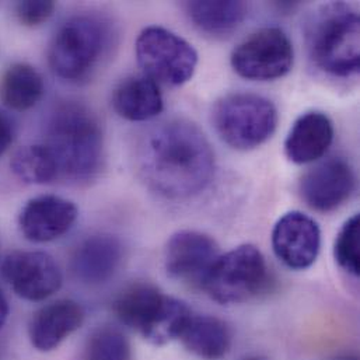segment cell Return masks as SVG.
<instances>
[{
	"label": "cell",
	"instance_id": "cell-1",
	"mask_svg": "<svg viewBox=\"0 0 360 360\" xmlns=\"http://www.w3.org/2000/svg\"><path fill=\"white\" fill-rule=\"evenodd\" d=\"M141 163L148 184L170 199L198 195L214 174L209 141L186 120H172L153 129L142 146Z\"/></svg>",
	"mask_w": 360,
	"mask_h": 360
},
{
	"label": "cell",
	"instance_id": "cell-2",
	"mask_svg": "<svg viewBox=\"0 0 360 360\" xmlns=\"http://www.w3.org/2000/svg\"><path fill=\"white\" fill-rule=\"evenodd\" d=\"M45 146L59 176L72 181L93 180L101 169L104 139L97 117L83 104L66 101L53 111Z\"/></svg>",
	"mask_w": 360,
	"mask_h": 360
},
{
	"label": "cell",
	"instance_id": "cell-3",
	"mask_svg": "<svg viewBox=\"0 0 360 360\" xmlns=\"http://www.w3.org/2000/svg\"><path fill=\"white\" fill-rule=\"evenodd\" d=\"M359 14L344 1L320 6L306 25V44L311 60L334 77L348 79L359 73Z\"/></svg>",
	"mask_w": 360,
	"mask_h": 360
},
{
	"label": "cell",
	"instance_id": "cell-4",
	"mask_svg": "<svg viewBox=\"0 0 360 360\" xmlns=\"http://www.w3.org/2000/svg\"><path fill=\"white\" fill-rule=\"evenodd\" d=\"M114 313L122 324L153 345L179 340L192 314L184 302L167 296L149 282L127 286L114 302Z\"/></svg>",
	"mask_w": 360,
	"mask_h": 360
},
{
	"label": "cell",
	"instance_id": "cell-5",
	"mask_svg": "<svg viewBox=\"0 0 360 360\" xmlns=\"http://www.w3.org/2000/svg\"><path fill=\"white\" fill-rule=\"evenodd\" d=\"M111 45L108 22L96 15H76L63 22L49 48V65L68 82L91 76Z\"/></svg>",
	"mask_w": 360,
	"mask_h": 360
},
{
	"label": "cell",
	"instance_id": "cell-6",
	"mask_svg": "<svg viewBox=\"0 0 360 360\" xmlns=\"http://www.w3.org/2000/svg\"><path fill=\"white\" fill-rule=\"evenodd\" d=\"M275 104L254 93H231L213 107L212 121L220 139L236 150H252L264 145L278 127Z\"/></svg>",
	"mask_w": 360,
	"mask_h": 360
},
{
	"label": "cell",
	"instance_id": "cell-7",
	"mask_svg": "<svg viewBox=\"0 0 360 360\" xmlns=\"http://www.w3.org/2000/svg\"><path fill=\"white\" fill-rule=\"evenodd\" d=\"M272 283L262 252L255 245L244 244L219 257L203 290L220 304H241L268 292Z\"/></svg>",
	"mask_w": 360,
	"mask_h": 360
},
{
	"label": "cell",
	"instance_id": "cell-8",
	"mask_svg": "<svg viewBox=\"0 0 360 360\" xmlns=\"http://www.w3.org/2000/svg\"><path fill=\"white\" fill-rule=\"evenodd\" d=\"M135 49L145 76L158 84L182 86L192 79L198 66L195 48L165 27H146L139 34Z\"/></svg>",
	"mask_w": 360,
	"mask_h": 360
},
{
	"label": "cell",
	"instance_id": "cell-9",
	"mask_svg": "<svg viewBox=\"0 0 360 360\" xmlns=\"http://www.w3.org/2000/svg\"><path fill=\"white\" fill-rule=\"evenodd\" d=\"M293 60V44L278 27H265L250 34L236 46L230 58L234 72L252 82H271L286 76Z\"/></svg>",
	"mask_w": 360,
	"mask_h": 360
},
{
	"label": "cell",
	"instance_id": "cell-10",
	"mask_svg": "<svg viewBox=\"0 0 360 360\" xmlns=\"http://www.w3.org/2000/svg\"><path fill=\"white\" fill-rule=\"evenodd\" d=\"M14 293L30 302L51 297L62 286V272L55 259L42 251H14L0 266Z\"/></svg>",
	"mask_w": 360,
	"mask_h": 360
},
{
	"label": "cell",
	"instance_id": "cell-11",
	"mask_svg": "<svg viewBox=\"0 0 360 360\" xmlns=\"http://www.w3.org/2000/svg\"><path fill=\"white\" fill-rule=\"evenodd\" d=\"M219 257V245L210 236L195 230H182L173 234L167 243L165 266L172 279L203 289Z\"/></svg>",
	"mask_w": 360,
	"mask_h": 360
},
{
	"label": "cell",
	"instance_id": "cell-12",
	"mask_svg": "<svg viewBox=\"0 0 360 360\" xmlns=\"http://www.w3.org/2000/svg\"><path fill=\"white\" fill-rule=\"evenodd\" d=\"M320 247V227L313 217L303 212H288L274 226V252L290 269L310 268L319 257Z\"/></svg>",
	"mask_w": 360,
	"mask_h": 360
},
{
	"label": "cell",
	"instance_id": "cell-13",
	"mask_svg": "<svg viewBox=\"0 0 360 360\" xmlns=\"http://www.w3.org/2000/svg\"><path fill=\"white\" fill-rule=\"evenodd\" d=\"M355 185L356 177L351 165L342 158H331L303 176L300 195L313 210L330 213L351 198Z\"/></svg>",
	"mask_w": 360,
	"mask_h": 360
},
{
	"label": "cell",
	"instance_id": "cell-14",
	"mask_svg": "<svg viewBox=\"0 0 360 360\" xmlns=\"http://www.w3.org/2000/svg\"><path fill=\"white\" fill-rule=\"evenodd\" d=\"M77 219L73 202L55 195H42L28 200L20 213V229L34 243L53 241L66 234Z\"/></svg>",
	"mask_w": 360,
	"mask_h": 360
},
{
	"label": "cell",
	"instance_id": "cell-15",
	"mask_svg": "<svg viewBox=\"0 0 360 360\" xmlns=\"http://www.w3.org/2000/svg\"><path fill=\"white\" fill-rule=\"evenodd\" d=\"M124 259L121 241L110 234L87 237L75 250L70 261L72 274L86 285H103L120 269Z\"/></svg>",
	"mask_w": 360,
	"mask_h": 360
},
{
	"label": "cell",
	"instance_id": "cell-16",
	"mask_svg": "<svg viewBox=\"0 0 360 360\" xmlns=\"http://www.w3.org/2000/svg\"><path fill=\"white\" fill-rule=\"evenodd\" d=\"M84 321V310L75 300H56L41 307L31 319L28 334L32 347L39 352L56 349Z\"/></svg>",
	"mask_w": 360,
	"mask_h": 360
},
{
	"label": "cell",
	"instance_id": "cell-17",
	"mask_svg": "<svg viewBox=\"0 0 360 360\" xmlns=\"http://www.w3.org/2000/svg\"><path fill=\"white\" fill-rule=\"evenodd\" d=\"M334 124L320 111L300 115L290 128L285 141V153L296 165H309L320 160L334 142Z\"/></svg>",
	"mask_w": 360,
	"mask_h": 360
},
{
	"label": "cell",
	"instance_id": "cell-18",
	"mask_svg": "<svg viewBox=\"0 0 360 360\" xmlns=\"http://www.w3.org/2000/svg\"><path fill=\"white\" fill-rule=\"evenodd\" d=\"M115 112L134 122H143L162 114L165 103L159 84L150 77L132 76L120 83L112 94Z\"/></svg>",
	"mask_w": 360,
	"mask_h": 360
},
{
	"label": "cell",
	"instance_id": "cell-19",
	"mask_svg": "<svg viewBox=\"0 0 360 360\" xmlns=\"http://www.w3.org/2000/svg\"><path fill=\"white\" fill-rule=\"evenodd\" d=\"M182 345L202 360L223 359L231 348V331L213 316L191 314L180 338Z\"/></svg>",
	"mask_w": 360,
	"mask_h": 360
},
{
	"label": "cell",
	"instance_id": "cell-20",
	"mask_svg": "<svg viewBox=\"0 0 360 360\" xmlns=\"http://www.w3.org/2000/svg\"><path fill=\"white\" fill-rule=\"evenodd\" d=\"M184 8L192 24L210 37H229L248 15L244 1H186Z\"/></svg>",
	"mask_w": 360,
	"mask_h": 360
},
{
	"label": "cell",
	"instance_id": "cell-21",
	"mask_svg": "<svg viewBox=\"0 0 360 360\" xmlns=\"http://www.w3.org/2000/svg\"><path fill=\"white\" fill-rule=\"evenodd\" d=\"M42 94V76L31 65L14 63L0 77V100L14 111L32 108Z\"/></svg>",
	"mask_w": 360,
	"mask_h": 360
},
{
	"label": "cell",
	"instance_id": "cell-22",
	"mask_svg": "<svg viewBox=\"0 0 360 360\" xmlns=\"http://www.w3.org/2000/svg\"><path fill=\"white\" fill-rule=\"evenodd\" d=\"M10 169L25 184H48L59 177V170L51 150L45 145H31L18 149L10 162Z\"/></svg>",
	"mask_w": 360,
	"mask_h": 360
},
{
	"label": "cell",
	"instance_id": "cell-23",
	"mask_svg": "<svg viewBox=\"0 0 360 360\" xmlns=\"http://www.w3.org/2000/svg\"><path fill=\"white\" fill-rule=\"evenodd\" d=\"M84 360H132V347L118 328L100 327L87 340Z\"/></svg>",
	"mask_w": 360,
	"mask_h": 360
},
{
	"label": "cell",
	"instance_id": "cell-24",
	"mask_svg": "<svg viewBox=\"0 0 360 360\" xmlns=\"http://www.w3.org/2000/svg\"><path fill=\"white\" fill-rule=\"evenodd\" d=\"M359 214H354L341 227L335 244L334 257L341 269L352 276H359Z\"/></svg>",
	"mask_w": 360,
	"mask_h": 360
},
{
	"label": "cell",
	"instance_id": "cell-25",
	"mask_svg": "<svg viewBox=\"0 0 360 360\" xmlns=\"http://www.w3.org/2000/svg\"><path fill=\"white\" fill-rule=\"evenodd\" d=\"M55 11V3L49 0H27L15 4V15L25 27H38L46 22Z\"/></svg>",
	"mask_w": 360,
	"mask_h": 360
},
{
	"label": "cell",
	"instance_id": "cell-26",
	"mask_svg": "<svg viewBox=\"0 0 360 360\" xmlns=\"http://www.w3.org/2000/svg\"><path fill=\"white\" fill-rule=\"evenodd\" d=\"M13 142V127L10 120L0 111V156Z\"/></svg>",
	"mask_w": 360,
	"mask_h": 360
},
{
	"label": "cell",
	"instance_id": "cell-27",
	"mask_svg": "<svg viewBox=\"0 0 360 360\" xmlns=\"http://www.w3.org/2000/svg\"><path fill=\"white\" fill-rule=\"evenodd\" d=\"M7 316H8V304H7V300L4 299L3 293L0 292V328L4 326Z\"/></svg>",
	"mask_w": 360,
	"mask_h": 360
},
{
	"label": "cell",
	"instance_id": "cell-28",
	"mask_svg": "<svg viewBox=\"0 0 360 360\" xmlns=\"http://www.w3.org/2000/svg\"><path fill=\"white\" fill-rule=\"evenodd\" d=\"M331 360H359V358L356 355H340V356H335Z\"/></svg>",
	"mask_w": 360,
	"mask_h": 360
},
{
	"label": "cell",
	"instance_id": "cell-29",
	"mask_svg": "<svg viewBox=\"0 0 360 360\" xmlns=\"http://www.w3.org/2000/svg\"><path fill=\"white\" fill-rule=\"evenodd\" d=\"M243 360H268V359H264V358H259V356H251V358H247V359H243Z\"/></svg>",
	"mask_w": 360,
	"mask_h": 360
}]
</instances>
